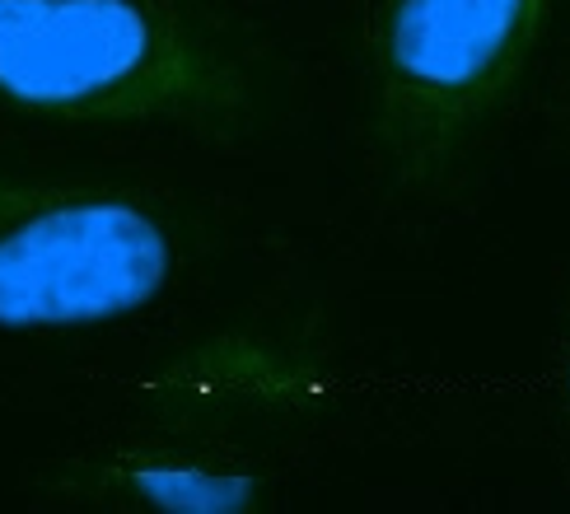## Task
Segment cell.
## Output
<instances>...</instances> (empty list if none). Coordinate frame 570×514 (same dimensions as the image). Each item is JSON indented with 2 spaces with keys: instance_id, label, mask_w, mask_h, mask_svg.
<instances>
[{
  "instance_id": "obj_5",
  "label": "cell",
  "mask_w": 570,
  "mask_h": 514,
  "mask_svg": "<svg viewBox=\"0 0 570 514\" xmlns=\"http://www.w3.org/2000/svg\"><path fill=\"white\" fill-rule=\"evenodd\" d=\"M178 393H193L210 407H267V403H295L308 393V369L276 346L257 342H229L206 346L202 356L178 369Z\"/></svg>"
},
{
  "instance_id": "obj_4",
  "label": "cell",
  "mask_w": 570,
  "mask_h": 514,
  "mask_svg": "<svg viewBox=\"0 0 570 514\" xmlns=\"http://www.w3.org/2000/svg\"><path fill=\"white\" fill-rule=\"evenodd\" d=\"M99 477L108 496L164 514H239L263 505V477L248 463L178 444L117 449L99 463Z\"/></svg>"
},
{
  "instance_id": "obj_2",
  "label": "cell",
  "mask_w": 570,
  "mask_h": 514,
  "mask_svg": "<svg viewBox=\"0 0 570 514\" xmlns=\"http://www.w3.org/2000/svg\"><path fill=\"white\" fill-rule=\"evenodd\" d=\"M557 0H384L370 42L374 146L397 178H435L529 70Z\"/></svg>"
},
{
  "instance_id": "obj_6",
  "label": "cell",
  "mask_w": 570,
  "mask_h": 514,
  "mask_svg": "<svg viewBox=\"0 0 570 514\" xmlns=\"http://www.w3.org/2000/svg\"><path fill=\"white\" fill-rule=\"evenodd\" d=\"M566 397H570V365H566Z\"/></svg>"
},
{
  "instance_id": "obj_1",
  "label": "cell",
  "mask_w": 570,
  "mask_h": 514,
  "mask_svg": "<svg viewBox=\"0 0 570 514\" xmlns=\"http://www.w3.org/2000/svg\"><path fill=\"white\" fill-rule=\"evenodd\" d=\"M263 61L206 0H0V108L76 127L244 136Z\"/></svg>"
},
{
  "instance_id": "obj_3",
  "label": "cell",
  "mask_w": 570,
  "mask_h": 514,
  "mask_svg": "<svg viewBox=\"0 0 570 514\" xmlns=\"http://www.w3.org/2000/svg\"><path fill=\"white\" fill-rule=\"evenodd\" d=\"M169 220L122 187L0 174V327L61 333L131 318L169 290Z\"/></svg>"
}]
</instances>
